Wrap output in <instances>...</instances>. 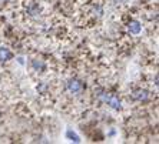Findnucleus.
Masks as SVG:
<instances>
[{
    "instance_id": "f257e3e1",
    "label": "nucleus",
    "mask_w": 159,
    "mask_h": 144,
    "mask_svg": "<svg viewBox=\"0 0 159 144\" xmlns=\"http://www.w3.org/2000/svg\"><path fill=\"white\" fill-rule=\"evenodd\" d=\"M102 100L105 103H107L112 108L115 110H120V100L118 99V96L115 94H102Z\"/></svg>"
},
{
    "instance_id": "f03ea898",
    "label": "nucleus",
    "mask_w": 159,
    "mask_h": 144,
    "mask_svg": "<svg viewBox=\"0 0 159 144\" xmlns=\"http://www.w3.org/2000/svg\"><path fill=\"white\" fill-rule=\"evenodd\" d=\"M67 90L70 93H73V94H79V93H82V90H83V83L76 80V78L69 80V83H67Z\"/></svg>"
},
{
    "instance_id": "7ed1b4c3",
    "label": "nucleus",
    "mask_w": 159,
    "mask_h": 144,
    "mask_svg": "<svg viewBox=\"0 0 159 144\" xmlns=\"http://www.w3.org/2000/svg\"><path fill=\"white\" fill-rule=\"evenodd\" d=\"M128 30H129L132 34H139L142 30L141 23L138 22V20H130L129 24H128Z\"/></svg>"
},
{
    "instance_id": "20e7f679",
    "label": "nucleus",
    "mask_w": 159,
    "mask_h": 144,
    "mask_svg": "<svg viewBox=\"0 0 159 144\" xmlns=\"http://www.w3.org/2000/svg\"><path fill=\"white\" fill-rule=\"evenodd\" d=\"M133 99L139 100V101H146L149 99V93L146 90H138L133 93Z\"/></svg>"
},
{
    "instance_id": "39448f33",
    "label": "nucleus",
    "mask_w": 159,
    "mask_h": 144,
    "mask_svg": "<svg viewBox=\"0 0 159 144\" xmlns=\"http://www.w3.org/2000/svg\"><path fill=\"white\" fill-rule=\"evenodd\" d=\"M11 57H13V53H11L9 49L0 47V60H2V61H7Z\"/></svg>"
},
{
    "instance_id": "423d86ee",
    "label": "nucleus",
    "mask_w": 159,
    "mask_h": 144,
    "mask_svg": "<svg viewBox=\"0 0 159 144\" xmlns=\"http://www.w3.org/2000/svg\"><path fill=\"white\" fill-rule=\"evenodd\" d=\"M66 137L70 141H73V143H80V137L75 133L73 130H67V131H66Z\"/></svg>"
},
{
    "instance_id": "0eeeda50",
    "label": "nucleus",
    "mask_w": 159,
    "mask_h": 144,
    "mask_svg": "<svg viewBox=\"0 0 159 144\" xmlns=\"http://www.w3.org/2000/svg\"><path fill=\"white\" fill-rule=\"evenodd\" d=\"M33 66L36 67V69H42V70H43V69H44V64L42 63V61H36V60H34V61H33Z\"/></svg>"
}]
</instances>
